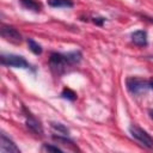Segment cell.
Masks as SVG:
<instances>
[{
    "label": "cell",
    "instance_id": "10",
    "mask_svg": "<svg viewBox=\"0 0 153 153\" xmlns=\"http://www.w3.org/2000/svg\"><path fill=\"white\" fill-rule=\"evenodd\" d=\"M22 6L29 11H33V12H39L42 6L39 2H37L36 0H19Z\"/></svg>",
    "mask_w": 153,
    "mask_h": 153
},
{
    "label": "cell",
    "instance_id": "2",
    "mask_svg": "<svg viewBox=\"0 0 153 153\" xmlns=\"http://www.w3.org/2000/svg\"><path fill=\"white\" fill-rule=\"evenodd\" d=\"M129 133L142 146H145L148 149H153V137L146 130H143L142 128H140V127H137L135 124H131L129 127Z\"/></svg>",
    "mask_w": 153,
    "mask_h": 153
},
{
    "label": "cell",
    "instance_id": "17",
    "mask_svg": "<svg viewBox=\"0 0 153 153\" xmlns=\"http://www.w3.org/2000/svg\"><path fill=\"white\" fill-rule=\"evenodd\" d=\"M92 22L96 24V25H99V26H102L103 24H104V22H105V18H103V17H97V18H92Z\"/></svg>",
    "mask_w": 153,
    "mask_h": 153
},
{
    "label": "cell",
    "instance_id": "3",
    "mask_svg": "<svg viewBox=\"0 0 153 153\" xmlns=\"http://www.w3.org/2000/svg\"><path fill=\"white\" fill-rule=\"evenodd\" d=\"M126 85H127V88L128 91L131 93V94H142L145 93L148 88H149V85H148V81L146 79H142V78H135V76H130V78H127L126 80Z\"/></svg>",
    "mask_w": 153,
    "mask_h": 153
},
{
    "label": "cell",
    "instance_id": "11",
    "mask_svg": "<svg viewBox=\"0 0 153 153\" xmlns=\"http://www.w3.org/2000/svg\"><path fill=\"white\" fill-rule=\"evenodd\" d=\"M69 65L73 66V65H78L80 61H81V57H82V54L80 50H73V51H69L67 54H65Z\"/></svg>",
    "mask_w": 153,
    "mask_h": 153
},
{
    "label": "cell",
    "instance_id": "20",
    "mask_svg": "<svg viewBox=\"0 0 153 153\" xmlns=\"http://www.w3.org/2000/svg\"><path fill=\"white\" fill-rule=\"evenodd\" d=\"M142 18H146V19H149L151 22H153V18H149V17H146V16H142Z\"/></svg>",
    "mask_w": 153,
    "mask_h": 153
},
{
    "label": "cell",
    "instance_id": "5",
    "mask_svg": "<svg viewBox=\"0 0 153 153\" xmlns=\"http://www.w3.org/2000/svg\"><path fill=\"white\" fill-rule=\"evenodd\" d=\"M0 33L1 36L11 42V43H14V44H19L22 43L23 41V37H22V33L12 25H8V24H1V27H0Z\"/></svg>",
    "mask_w": 153,
    "mask_h": 153
},
{
    "label": "cell",
    "instance_id": "16",
    "mask_svg": "<svg viewBox=\"0 0 153 153\" xmlns=\"http://www.w3.org/2000/svg\"><path fill=\"white\" fill-rule=\"evenodd\" d=\"M42 149L43 151H45V152H55V153H57V152H63V149L62 148H60V147H57V146H54V145H48V143H44L43 146H42Z\"/></svg>",
    "mask_w": 153,
    "mask_h": 153
},
{
    "label": "cell",
    "instance_id": "6",
    "mask_svg": "<svg viewBox=\"0 0 153 153\" xmlns=\"http://www.w3.org/2000/svg\"><path fill=\"white\" fill-rule=\"evenodd\" d=\"M23 111H24V116H25L26 127H27L32 133H35L36 135H43V127H42L41 122H39L25 106H23Z\"/></svg>",
    "mask_w": 153,
    "mask_h": 153
},
{
    "label": "cell",
    "instance_id": "13",
    "mask_svg": "<svg viewBox=\"0 0 153 153\" xmlns=\"http://www.w3.org/2000/svg\"><path fill=\"white\" fill-rule=\"evenodd\" d=\"M50 126H51V128H53L54 130H56L57 133H60V134H62V135H68V134H69V129H68L65 124H62V123L51 122Z\"/></svg>",
    "mask_w": 153,
    "mask_h": 153
},
{
    "label": "cell",
    "instance_id": "7",
    "mask_svg": "<svg viewBox=\"0 0 153 153\" xmlns=\"http://www.w3.org/2000/svg\"><path fill=\"white\" fill-rule=\"evenodd\" d=\"M0 152L1 153H20L19 147L8 137L5 133L0 135Z\"/></svg>",
    "mask_w": 153,
    "mask_h": 153
},
{
    "label": "cell",
    "instance_id": "19",
    "mask_svg": "<svg viewBox=\"0 0 153 153\" xmlns=\"http://www.w3.org/2000/svg\"><path fill=\"white\" fill-rule=\"evenodd\" d=\"M148 114H149V116H151V118L153 120V109H152V110H149V112H148Z\"/></svg>",
    "mask_w": 153,
    "mask_h": 153
},
{
    "label": "cell",
    "instance_id": "9",
    "mask_svg": "<svg viewBox=\"0 0 153 153\" xmlns=\"http://www.w3.org/2000/svg\"><path fill=\"white\" fill-rule=\"evenodd\" d=\"M48 5L55 8H71L74 4L72 0H48Z\"/></svg>",
    "mask_w": 153,
    "mask_h": 153
},
{
    "label": "cell",
    "instance_id": "15",
    "mask_svg": "<svg viewBox=\"0 0 153 153\" xmlns=\"http://www.w3.org/2000/svg\"><path fill=\"white\" fill-rule=\"evenodd\" d=\"M53 140H54V141H57V142H62L63 145H69V146H72V147H75L74 142H73L71 139H68V137H67V135H65V136L53 135Z\"/></svg>",
    "mask_w": 153,
    "mask_h": 153
},
{
    "label": "cell",
    "instance_id": "18",
    "mask_svg": "<svg viewBox=\"0 0 153 153\" xmlns=\"http://www.w3.org/2000/svg\"><path fill=\"white\" fill-rule=\"evenodd\" d=\"M148 85H149V88L153 90V78H152L151 80H148Z\"/></svg>",
    "mask_w": 153,
    "mask_h": 153
},
{
    "label": "cell",
    "instance_id": "1",
    "mask_svg": "<svg viewBox=\"0 0 153 153\" xmlns=\"http://www.w3.org/2000/svg\"><path fill=\"white\" fill-rule=\"evenodd\" d=\"M49 65L53 72H55L56 74H62L66 72L67 67L71 66L66 55L61 54V53H51L50 57H49Z\"/></svg>",
    "mask_w": 153,
    "mask_h": 153
},
{
    "label": "cell",
    "instance_id": "12",
    "mask_svg": "<svg viewBox=\"0 0 153 153\" xmlns=\"http://www.w3.org/2000/svg\"><path fill=\"white\" fill-rule=\"evenodd\" d=\"M26 42H27L29 49H30L35 55H41V54H42L43 49H42L41 44H38L35 39H32V38H27V39H26Z\"/></svg>",
    "mask_w": 153,
    "mask_h": 153
},
{
    "label": "cell",
    "instance_id": "8",
    "mask_svg": "<svg viewBox=\"0 0 153 153\" xmlns=\"http://www.w3.org/2000/svg\"><path fill=\"white\" fill-rule=\"evenodd\" d=\"M131 41L137 47H146L147 45V32L143 30H136L131 33Z\"/></svg>",
    "mask_w": 153,
    "mask_h": 153
},
{
    "label": "cell",
    "instance_id": "4",
    "mask_svg": "<svg viewBox=\"0 0 153 153\" xmlns=\"http://www.w3.org/2000/svg\"><path fill=\"white\" fill-rule=\"evenodd\" d=\"M1 65L7 66V67H14V68H29L30 65L29 62L20 55H16V54H2L0 57Z\"/></svg>",
    "mask_w": 153,
    "mask_h": 153
},
{
    "label": "cell",
    "instance_id": "14",
    "mask_svg": "<svg viewBox=\"0 0 153 153\" xmlns=\"http://www.w3.org/2000/svg\"><path fill=\"white\" fill-rule=\"evenodd\" d=\"M61 96L65 98V99H68V100H75L76 99V93L73 91V90H71V88H63L62 90V92H61Z\"/></svg>",
    "mask_w": 153,
    "mask_h": 153
}]
</instances>
